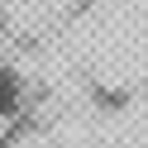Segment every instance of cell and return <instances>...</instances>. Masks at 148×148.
<instances>
[{
    "instance_id": "obj_1",
    "label": "cell",
    "mask_w": 148,
    "mask_h": 148,
    "mask_svg": "<svg viewBox=\"0 0 148 148\" xmlns=\"http://www.w3.org/2000/svg\"><path fill=\"white\" fill-rule=\"evenodd\" d=\"M14 100V86H10V72H0V105H10Z\"/></svg>"
}]
</instances>
